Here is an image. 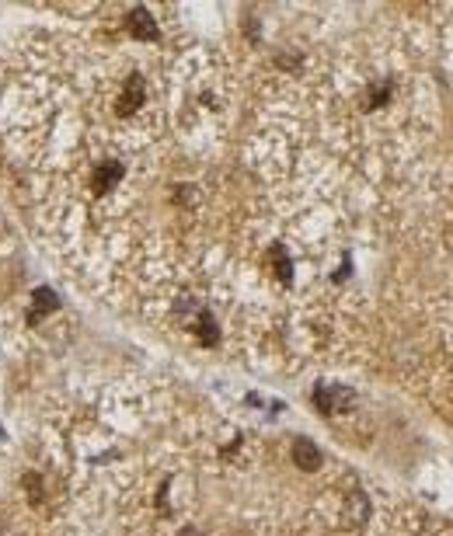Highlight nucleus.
Returning a JSON list of instances; mask_svg holds the SVG:
<instances>
[{
	"instance_id": "nucleus-1",
	"label": "nucleus",
	"mask_w": 453,
	"mask_h": 536,
	"mask_svg": "<svg viewBox=\"0 0 453 536\" xmlns=\"http://www.w3.org/2000/svg\"><path fill=\"white\" fill-rule=\"evenodd\" d=\"M314 404H317L321 415H339L342 408L353 404V394L342 390V387H317L314 390Z\"/></svg>"
},
{
	"instance_id": "nucleus-2",
	"label": "nucleus",
	"mask_w": 453,
	"mask_h": 536,
	"mask_svg": "<svg viewBox=\"0 0 453 536\" xmlns=\"http://www.w3.org/2000/svg\"><path fill=\"white\" fill-rule=\"evenodd\" d=\"M293 460H296L300 470H321V449L310 439H296L293 443Z\"/></svg>"
},
{
	"instance_id": "nucleus-3",
	"label": "nucleus",
	"mask_w": 453,
	"mask_h": 536,
	"mask_svg": "<svg viewBox=\"0 0 453 536\" xmlns=\"http://www.w3.org/2000/svg\"><path fill=\"white\" fill-rule=\"evenodd\" d=\"M129 35H136V39H157V25H154V18H150V11L147 7H136L133 14H129Z\"/></svg>"
},
{
	"instance_id": "nucleus-4",
	"label": "nucleus",
	"mask_w": 453,
	"mask_h": 536,
	"mask_svg": "<svg viewBox=\"0 0 453 536\" xmlns=\"http://www.w3.org/2000/svg\"><path fill=\"white\" fill-rule=\"evenodd\" d=\"M140 105H143V81H140V77H129V81H126V91H122L119 108H122V112H136Z\"/></svg>"
},
{
	"instance_id": "nucleus-5",
	"label": "nucleus",
	"mask_w": 453,
	"mask_h": 536,
	"mask_svg": "<svg viewBox=\"0 0 453 536\" xmlns=\"http://www.w3.org/2000/svg\"><path fill=\"white\" fill-rule=\"evenodd\" d=\"M119 178H122V164H98V171H94V192H108Z\"/></svg>"
},
{
	"instance_id": "nucleus-6",
	"label": "nucleus",
	"mask_w": 453,
	"mask_h": 536,
	"mask_svg": "<svg viewBox=\"0 0 453 536\" xmlns=\"http://www.w3.org/2000/svg\"><path fill=\"white\" fill-rule=\"evenodd\" d=\"M25 488H28L32 502H42V488H39V477H35V474H28V477H25Z\"/></svg>"
}]
</instances>
